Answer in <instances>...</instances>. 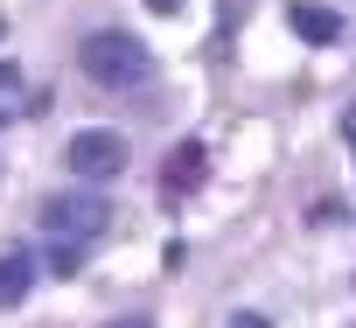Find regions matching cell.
Wrapping results in <instances>:
<instances>
[{
  "label": "cell",
  "instance_id": "6da1fadb",
  "mask_svg": "<svg viewBox=\"0 0 356 328\" xmlns=\"http://www.w3.org/2000/svg\"><path fill=\"white\" fill-rule=\"evenodd\" d=\"M77 63H84V77H91V84H105V91H133V84L154 70V63H147V49H140L133 35H119V28H98V35H84Z\"/></svg>",
  "mask_w": 356,
  "mask_h": 328
},
{
  "label": "cell",
  "instance_id": "5b68a950",
  "mask_svg": "<svg viewBox=\"0 0 356 328\" xmlns=\"http://www.w3.org/2000/svg\"><path fill=\"white\" fill-rule=\"evenodd\" d=\"M29 279H35V259H22V252L0 259V307H22L29 300Z\"/></svg>",
  "mask_w": 356,
  "mask_h": 328
},
{
  "label": "cell",
  "instance_id": "7c38bea8",
  "mask_svg": "<svg viewBox=\"0 0 356 328\" xmlns=\"http://www.w3.org/2000/svg\"><path fill=\"white\" fill-rule=\"evenodd\" d=\"M0 119H15V105H0Z\"/></svg>",
  "mask_w": 356,
  "mask_h": 328
},
{
  "label": "cell",
  "instance_id": "8fae6325",
  "mask_svg": "<svg viewBox=\"0 0 356 328\" xmlns=\"http://www.w3.org/2000/svg\"><path fill=\"white\" fill-rule=\"evenodd\" d=\"M112 328H154V321H112Z\"/></svg>",
  "mask_w": 356,
  "mask_h": 328
},
{
  "label": "cell",
  "instance_id": "3957f363",
  "mask_svg": "<svg viewBox=\"0 0 356 328\" xmlns=\"http://www.w3.org/2000/svg\"><path fill=\"white\" fill-rule=\"evenodd\" d=\"M63 161L77 168V182H112V175H126L133 147H126V133H112V126H84V133L63 147Z\"/></svg>",
  "mask_w": 356,
  "mask_h": 328
},
{
  "label": "cell",
  "instance_id": "7a4b0ae2",
  "mask_svg": "<svg viewBox=\"0 0 356 328\" xmlns=\"http://www.w3.org/2000/svg\"><path fill=\"white\" fill-rule=\"evenodd\" d=\"M105 224H112V203L98 189H63L42 203V231L56 245H91V238H105Z\"/></svg>",
  "mask_w": 356,
  "mask_h": 328
},
{
  "label": "cell",
  "instance_id": "ba28073f",
  "mask_svg": "<svg viewBox=\"0 0 356 328\" xmlns=\"http://www.w3.org/2000/svg\"><path fill=\"white\" fill-rule=\"evenodd\" d=\"M231 328H273L266 314H231Z\"/></svg>",
  "mask_w": 356,
  "mask_h": 328
},
{
  "label": "cell",
  "instance_id": "8992f818",
  "mask_svg": "<svg viewBox=\"0 0 356 328\" xmlns=\"http://www.w3.org/2000/svg\"><path fill=\"white\" fill-rule=\"evenodd\" d=\"M203 147H175V161H168V196H189L196 182H203Z\"/></svg>",
  "mask_w": 356,
  "mask_h": 328
},
{
  "label": "cell",
  "instance_id": "52a82bcc",
  "mask_svg": "<svg viewBox=\"0 0 356 328\" xmlns=\"http://www.w3.org/2000/svg\"><path fill=\"white\" fill-rule=\"evenodd\" d=\"M15 91H22V70H15V63H0V105H8Z\"/></svg>",
  "mask_w": 356,
  "mask_h": 328
},
{
  "label": "cell",
  "instance_id": "30bf717a",
  "mask_svg": "<svg viewBox=\"0 0 356 328\" xmlns=\"http://www.w3.org/2000/svg\"><path fill=\"white\" fill-rule=\"evenodd\" d=\"M147 8H154V15H175V8H182V0H147Z\"/></svg>",
  "mask_w": 356,
  "mask_h": 328
},
{
  "label": "cell",
  "instance_id": "9c48e42d",
  "mask_svg": "<svg viewBox=\"0 0 356 328\" xmlns=\"http://www.w3.org/2000/svg\"><path fill=\"white\" fill-rule=\"evenodd\" d=\"M342 140H349V154H356V112H349V119H342Z\"/></svg>",
  "mask_w": 356,
  "mask_h": 328
},
{
  "label": "cell",
  "instance_id": "277c9868",
  "mask_svg": "<svg viewBox=\"0 0 356 328\" xmlns=\"http://www.w3.org/2000/svg\"><path fill=\"white\" fill-rule=\"evenodd\" d=\"M286 22H293V35H300V42H335V35H342V15H335V8H321V0H293Z\"/></svg>",
  "mask_w": 356,
  "mask_h": 328
}]
</instances>
